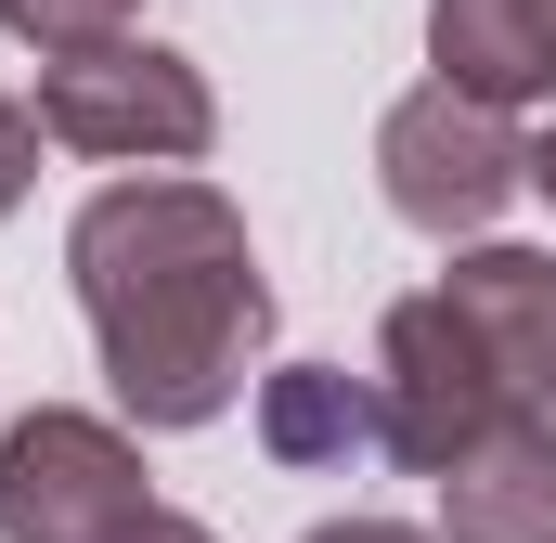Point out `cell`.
<instances>
[{
    "mask_svg": "<svg viewBox=\"0 0 556 543\" xmlns=\"http://www.w3.org/2000/svg\"><path fill=\"white\" fill-rule=\"evenodd\" d=\"M78 272V311H91V350H104V389L142 427H207L233 414L260 337H273V285L247 247V207L220 181H104L65 233Z\"/></svg>",
    "mask_w": 556,
    "mask_h": 543,
    "instance_id": "obj_1",
    "label": "cell"
},
{
    "mask_svg": "<svg viewBox=\"0 0 556 543\" xmlns=\"http://www.w3.org/2000/svg\"><path fill=\"white\" fill-rule=\"evenodd\" d=\"M39 130L65 155H104V168H181L220 142V104L181 52L155 39H91V52H39Z\"/></svg>",
    "mask_w": 556,
    "mask_h": 543,
    "instance_id": "obj_2",
    "label": "cell"
},
{
    "mask_svg": "<svg viewBox=\"0 0 556 543\" xmlns=\"http://www.w3.org/2000/svg\"><path fill=\"white\" fill-rule=\"evenodd\" d=\"M376 181H389V207L415 220V233H492L505 220V194L531 181V142L505 130V104H479V91H453V78H427L389 104V130H376Z\"/></svg>",
    "mask_w": 556,
    "mask_h": 543,
    "instance_id": "obj_3",
    "label": "cell"
},
{
    "mask_svg": "<svg viewBox=\"0 0 556 543\" xmlns=\"http://www.w3.org/2000/svg\"><path fill=\"white\" fill-rule=\"evenodd\" d=\"M505 376H492V350L466 337V311L427 285L389 311V337H376V453H402L415 479H440L466 440H492L505 427Z\"/></svg>",
    "mask_w": 556,
    "mask_h": 543,
    "instance_id": "obj_4",
    "label": "cell"
},
{
    "mask_svg": "<svg viewBox=\"0 0 556 543\" xmlns=\"http://www.w3.org/2000/svg\"><path fill=\"white\" fill-rule=\"evenodd\" d=\"M142 505H155V492H142V453L104 414L39 402L0 440V543H117Z\"/></svg>",
    "mask_w": 556,
    "mask_h": 543,
    "instance_id": "obj_5",
    "label": "cell"
},
{
    "mask_svg": "<svg viewBox=\"0 0 556 543\" xmlns=\"http://www.w3.org/2000/svg\"><path fill=\"white\" fill-rule=\"evenodd\" d=\"M440 298H453L466 337L492 350L505 402L556 414V260H544V247H466V260L440 272Z\"/></svg>",
    "mask_w": 556,
    "mask_h": 543,
    "instance_id": "obj_6",
    "label": "cell"
},
{
    "mask_svg": "<svg viewBox=\"0 0 556 543\" xmlns=\"http://www.w3.org/2000/svg\"><path fill=\"white\" fill-rule=\"evenodd\" d=\"M440 531L453 543H556V427L505 414L492 440H466L440 466Z\"/></svg>",
    "mask_w": 556,
    "mask_h": 543,
    "instance_id": "obj_7",
    "label": "cell"
},
{
    "mask_svg": "<svg viewBox=\"0 0 556 543\" xmlns=\"http://www.w3.org/2000/svg\"><path fill=\"white\" fill-rule=\"evenodd\" d=\"M427 65L479 104H556V0H427Z\"/></svg>",
    "mask_w": 556,
    "mask_h": 543,
    "instance_id": "obj_8",
    "label": "cell"
},
{
    "mask_svg": "<svg viewBox=\"0 0 556 543\" xmlns=\"http://www.w3.org/2000/svg\"><path fill=\"white\" fill-rule=\"evenodd\" d=\"M260 453L273 466H350V453H376V389L337 376V363L260 376Z\"/></svg>",
    "mask_w": 556,
    "mask_h": 543,
    "instance_id": "obj_9",
    "label": "cell"
},
{
    "mask_svg": "<svg viewBox=\"0 0 556 543\" xmlns=\"http://www.w3.org/2000/svg\"><path fill=\"white\" fill-rule=\"evenodd\" d=\"M142 0H0V26L26 39V52H91V39H117Z\"/></svg>",
    "mask_w": 556,
    "mask_h": 543,
    "instance_id": "obj_10",
    "label": "cell"
},
{
    "mask_svg": "<svg viewBox=\"0 0 556 543\" xmlns=\"http://www.w3.org/2000/svg\"><path fill=\"white\" fill-rule=\"evenodd\" d=\"M39 104H13V91H0V220H13V207H26V181H39Z\"/></svg>",
    "mask_w": 556,
    "mask_h": 543,
    "instance_id": "obj_11",
    "label": "cell"
},
{
    "mask_svg": "<svg viewBox=\"0 0 556 543\" xmlns=\"http://www.w3.org/2000/svg\"><path fill=\"white\" fill-rule=\"evenodd\" d=\"M117 543H220V531H207V518H168V505H142Z\"/></svg>",
    "mask_w": 556,
    "mask_h": 543,
    "instance_id": "obj_12",
    "label": "cell"
},
{
    "mask_svg": "<svg viewBox=\"0 0 556 543\" xmlns=\"http://www.w3.org/2000/svg\"><path fill=\"white\" fill-rule=\"evenodd\" d=\"M311 543H427V531H402V518H324Z\"/></svg>",
    "mask_w": 556,
    "mask_h": 543,
    "instance_id": "obj_13",
    "label": "cell"
},
{
    "mask_svg": "<svg viewBox=\"0 0 556 543\" xmlns=\"http://www.w3.org/2000/svg\"><path fill=\"white\" fill-rule=\"evenodd\" d=\"M531 194L556 207V117H544V142H531Z\"/></svg>",
    "mask_w": 556,
    "mask_h": 543,
    "instance_id": "obj_14",
    "label": "cell"
}]
</instances>
